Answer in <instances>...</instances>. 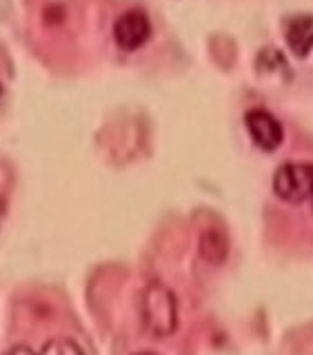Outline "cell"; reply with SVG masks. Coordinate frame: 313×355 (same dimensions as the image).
I'll use <instances>...</instances> for the list:
<instances>
[{"label":"cell","instance_id":"6","mask_svg":"<svg viewBox=\"0 0 313 355\" xmlns=\"http://www.w3.org/2000/svg\"><path fill=\"white\" fill-rule=\"evenodd\" d=\"M200 255L209 262V264H222L229 255V240L222 229H205L200 233V242H198Z\"/></svg>","mask_w":313,"mask_h":355},{"label":"cell","instance_id":"2","mask_svg":"<svg viewBox=\"0 0 313 355\" xmlns=\"http://www.w3.org/2000/svg\"><path fill=\"white\" fill-rule=\"evenodd\" d=\"M273 191L280 200L291 205H300L307 198H313V164H282L273 175Z\"/></svg>","mask_w":313,"mask_h":355},{"label":"cell","instance_id":"8","mask_svg":"<svg viewBox=\"0 0 313 355\" xmlns=\"http://www.w3.org/2000/svg\"><path fill=\"white\" fill-rule=\"evenodd\" d=\"M5 355H33V351L27 349V347H16V349H11V351L5 353Z\"/></svg>","mask_w":313,"mask_h":355},{"label":"cell","instance_id":"7","mask_svg":"<svg viewBox=\"0 0 313 355\" xmlns=\"http://www.w3.org/2000/svg\"><path fill=\"white\" fill-rule=\"evenodd\" d=\"M40 355H85V351L69 338H56L49 344H44Z\"/></svg>","mask_w":313,"mask_h":355},{"label":"cell","instance_id":"1","mask_svg":"<svg viewBox=\"0 0 313 355\" xmlns=\"http://www.w3.org/2000/svg\"><path fill=\"white\" fill-rule=\"evenodd\" d=\"M140 320L153 338H169L178 329V302L169 286L151 282L140 297Z\"/></svg>","mask_w":313,"mask_h":355},{"label":"cell","instance_id":"10","mask_svg":"<svg viewBox=\"0 0 313 355\" xmlns=\"http://www.w3.org/2000/svg\"><path fill=\"white\" fill-rule=\"evenodd\" d=\"M0 94H3V87H0Z\"/></svg>","mask_w":313,"mask_h":355},{"label":"cell","instance_id":"3","mask_svg":"<svg viewBox=\"0 0 313 355\" xmlns=\"http://www.w3.org/2000/svg\"><path fill=\"white\" fill-rule=\"evenodd\" d=\"M151 36V22L147 14H142L138 9H131L127 14H122L114 25V38L120 49L136 51Z\"/></svg>","mask_w":313,"mask_h":355},{"label":"cell","instance_id":"4","mask_svg":"<svg viewBox=\"0 0 313 355\" xmlns=\"http://www.w3.org/2000/svg\"><path fill=\"white\" fill-rule=\"evenodd\" d=\"M244 122H247V129L251 133L253 142L258 144L260 149L273 151L282 144V138H285L282 125L269 114V111L251 109L247 111V116H244Z\"/></svg>","mask_w":313,"mask_h":355},{"label":"cell","instance_id":"9","mask_svg":"<svg viewBox=\"0 0 313 355\" xmlns=\"http://www.w3.org/2000/svg\"><path fill=\"white\" fill-rule=\"evenodd\" d=\"M136 355H158V353H153V351H140V353H136Z\"/></svg>","mask_w":313,"mask_h":355},{"label":"cell","instance_id":"5","mask_svg":"<svg viewBox=\"0 0 313 355\" xmlns=\"http://www.w3.org/2000/svg\"><path fill=\"white\" fill-rule=\"evenodd\" d=\"M285 38L289 49H291L298 58L305 55L313 49V18L311 16H296L287 22Z\"/></svg>","mask_w":313,"mask_h":355}]
</instances>
